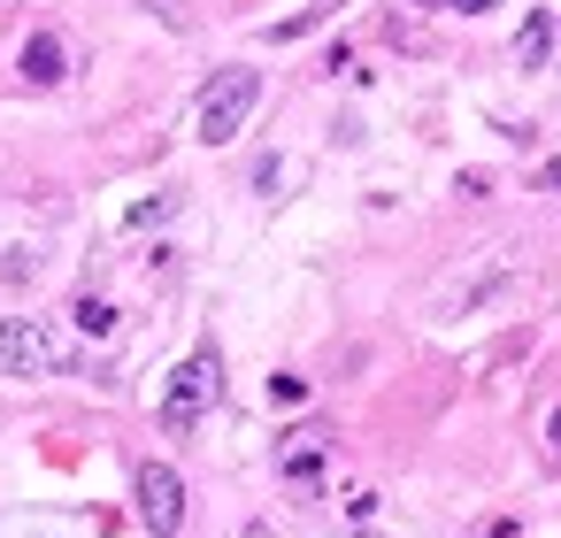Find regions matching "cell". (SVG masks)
I'll return each instance as SVG.
<instances>
[{"label":"cell","instance_id":"cell-6","mask_svg":"<svg viewBox=\"0 0 561 538\" xmlns=\"http://www.w3.org/2000/svg\"><path fill=\"white\" fill-rule=\"evenodd\" d=\"M507 277H515V262H507V254H500V262H484V270H477L469 285H454V293L438 300V316H469V308H477V300H492V293H500Z\"/></svg>","mask_w":561,"mask_h":538},{"label":"cell","instance_id":"cell-4","mask_svg":"<svg viewBox=\"0 0 561 538\" xmlns=\"http://www.w3.org/2000/svg\"><path fill=\"white\" fill-rule=\"evenodd\" d=\"M131 492H139V523H147L154 538H178V523H185V477H178L170 461H139Z\"/></svg>","mask_w":561,"mask_h":538},{"label":"cell","instance_id":"cell-1","mask_svg":"<svg viewBox=\"0 0 561 538\" xmlns=\"http://www.w3.org/2000/svg\"><path fill=\"white\" fill-rule=\"evenodd\" d=\"M70 362H78V346L47 316H9L0 323V377H62Z\"/></svg>","mask_w":561,"mask_h":538},{"label":"cell","instance_id":"cell-7","mask_svg":"<svg viewBox=\"0 0 561 538\" xmlns=\"http://www.w3.org/2000/svg\"><path fill=\"white\" fill-rule=\"evenodd\" d=\"M277 469H285L293 484L323 477V431H293V438H285V454H277Z\"/></svg>","mask_w":561,"mask_h":538},{"label":"cell","instance_id":"cell-5","mask_svg":"<svg viewBox=\"0 0 561 538\" xmlns=\"http://www.w3.org/2000/svg\"><path fill=\"white\" fill-rule=\"evenodd\" d=\"M16 70H24L32 85H62V78H70V55H62V39H55V32H32V39H24V55H16Z\"/></svg>","mask_w":561,"mask_h":538},{"label":"cell","instance_id":"cell-12","mask_svg":"<svg viewBox=\"0 0 561 538\" xmlns=\"http://www.w3.org/2000/svg\"><path fill=\"white\" fill-rule=\"evenodd\" d=\"M270 400H285V408L308 400V377H270Z\"/></svg>","mask_w":561,"mask_h":538},{"label":"cell","instance_id":"cell-10","mask_svg":"<svg viewBox=\"0 0 561 538\" xmlns=\"http://www.w3.org/2000/svg\"><path fill=\"white\" fill-rule=\"evenodd\" d=\"M331 9H339V0H316V9H300V16H285V24H270V39H277V47H285V39H308Z\"/></svg>","mask_w":561,"mask_h":538},{"label":"cell","instance_id":"cell-15","mask_svg":"<svg viewBox=\"0 0 561 538\" xmlns=\"http://www.w3.org/2000/svg\"><path fill=\"white\" fill-rule=\"evenodd\" d=\"M546 185H553V193H561V162H546Z\"/></svg>","mask_w":561,"mask_h":538},{"label":"cell","instance_id":"cell-11","mask_svg":"<svg viewBox=\"0 0 561 538\" xmlns=\"http://www.w3.org/2000/svg\"><path fill=\"white\" fill-rule=\"evenodd\" d=\"M170 208H178V193H154V201H139V208H131L124 224H131V231H147V224H162Z\"/></svg>","mask_w":561,"mask_h":538},{"label":"cell","instance_id":"cell-13","mask_svg":"<svg viewBox=\"0 0 561 538\" xmlns=\"http://www.w3.org/2000/svg\"><path fill=\"white\" fill-rule=\"evenodd\" d=\"M546 454L561 461V408H553V423H546Z\"/></svg>","mask_w":561,"mask_h":538},{"label":"cell","instance_id":"cell-2","mask_svg":"<svg viewBox=\"0 0 561 538\" xmlns=\"http://www.w3.org/2000/svg\"><path fill=\"white\" fill-rule=\"evenodd\" d=\"M254 101H262V70H216V85H208V93H201V108H193L201 147H231V139L247 131Z\"/></svg>","mask_w":561,"mask_h":538},{"label":"cell","instance_id":"cell-14","mask_svg":"<svg viewBox=\"0 0 561 538\" xmlns=\"http://www.w3.org/2000/svg\"><path fill=\"white\" fill-rule=\"evenodd\" d=\"M454 9H461V16H484V9H492V0H454Z\"/></svg>","mask_w":561,"mask_h":538},{"label":"cell","instance_id":"cell-3","mask_svg":"<svg viewBox=\"0 0 561 538\" xmlns=\"http://www.w3.org/2000/svg\"><path fill=\"white\" fill-rule=\"evenodd\" d=\"M216 392H224V354H216V346H193V354L178 362L170 392H162V431H193V423L216 408Z\"/></svg>","mask_w":561,"mask_h":538},{"label":"cell","instance_id":"cell-8","mask_svg":"<svg viewBox=\"0 0 561 538\" xmlns=\"http://www.w3.org/2000/svg\"><path fill=\"white\" fill-rule=\"evenodd\" d=\"M546 47H553V16L538 9V16L523 24V39H515V62H523V70H538V62H546Z\"/></svg>","mask_w":561,"mask_h":538},{"label":"cell","instance_id":"cell-9","mask_svg":"<svg viewBox=\"0 0 561 538\" xmlns=\"http://www.w3.org/2000/svg\"><path fill=\"white\" fill-rule=\"evenodd\" d=\"M70 323H78V331H85V339H108V331H116V308H108V300H93V293H85V300H78V308H70Z\"/></svg>","mask_w":561,"mask_h":538}]
</instances>
